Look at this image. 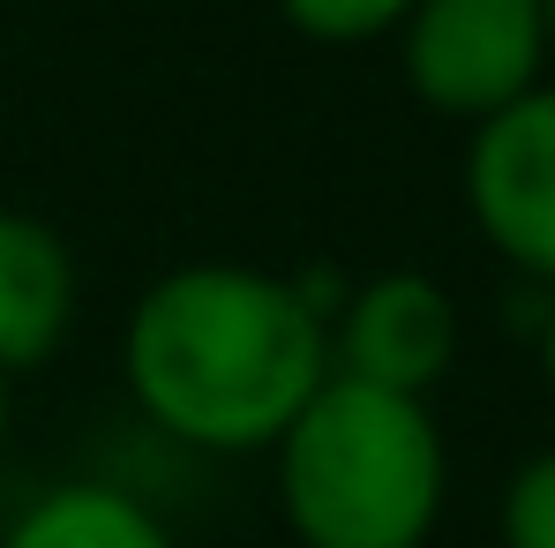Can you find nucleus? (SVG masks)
I'll return each mask as SVG.
<instances>
[{"label": "nucleus", "instance_id": "nucleus-9", "mask_svg": "<svg viewBox=\"0 0 555 548\" xmlns=\"http://www.w3.org/2000/svg\"><path fill=\"white\" fill-rule=\"evenodd\" d=\"M503 541L511 548H555V451L526 458L503 496Z\"/></svg>", "mask_w": 555, "mask_h": 548}, {"label": "nucleus", "instance_id": "nucleus-5", "mask_svg": "<svg viewBox=\"0 0 555 548\" xmlns=\"http://www.w3.org/2000/svg\"><path fill=\"white\" fill-rule=\"evenodd\" d=\"M459 361V308L428 271H383L353 293L338 323V375L421 398Z\"/></svg>", "mask_w": 555, "mask_h": 548}, {"label": "nucleus", "instance_id": "nucleus-11", "mask_svg": "<svg viewBox=\"0 0 555 548\" xmlns=\"http://www.w3.org/2000/svg\"><path fill=\"white\" fill-rule=\"evenodd\" d=\"M0 444H8V375H0Z\"/></svg>", "mask_w": 555, "mask_h": 548}, {"label": "nucleus", "instance_id": "nucleus-2", "mask_svg": "<svg viewBox=\"0 0 555 548\" xmlns=\"http://www.w3.org/2000/svg\"><path fill=\"white\" fill-rule=\"evenodd\" d=\"M278 504L300 548H421L443 511L428 406L331 375L278 436Z\"/></svg>", "mask_w": 555, "mask_h": 548}, {"label": "nucleus", "instance_id": "nucleus-10", "mask_svg": "<svg viewBox=\"0 0 555 548\" xmlns=\"http://www.w3.org/2000/svg\"><path fill=\"white\" fill-rule=\"evenodd\" d=\"M541 368H548V391H555V308H548V331H541Z\"/></svg>", "mask_w": 555, "mask_h": 548}, {"label": "nucleus", "instance_id": "nucleus-7", "mask_svg": "<svg viewBox=\"0 0 555 548\" xmlns=\"http://www.w3.org/2000/svg\"><path fill=\"white\" fill-rule=\"evenodd\" d=\"M0 548H173V541H166V526L135 496H120L105 481H76V488L38 496L8 526Z\"/></svg>", "mask_w": 555, "mask_h": 548}, {"label": "nucleus", "instance_id": "nucleus-6", "mask_svg": "<svg viewBox=\"0 0 555 548\" xmlns=\"http://www.w3.org/2000/svg\"><path fill=\"white\" fill-rule=\"evenodd\" d=\"M76 316V264L68 241L30 218V211H0V375L38 368Z\"/></svg>", "mask_w": 555, "mask_h": 548}, {"label": "nucleus", "instance_id": "nucleus-3", "mask_svg": "<svg viewBox=\"0 0 555 548\" xmlns=\"http://www.w3.org/2000/svg\"><path fill=\"white\" fill-rule=\"evenodd\" d=\"M398 61L421 105L480 128L541 91L548 15L541 0H413V15L398 23Z\"/></svg>", "mask_w": 555, "mask_h": 548}, {"label": "nucleus", "instance_id": "nucleus-4", "mask_svg": "<svg viewBox=\"0 0 555 548\" xmlns=\"http://www.w3.org/2000/svg\"><path fill=\"white\" fill-rule=\"evenodd\" d=\"M465 203L495 256L555 285V91H526L473 128Z\"/></svg>", "mask_w": 555, "mask_h": 548}, {"label": "nucleus", "instance_id": "nucleus-12", "mask_svg": "<svg viewBox=\"0 0 555 548\" xmlns=\"http://www.w3.org/2000/svg\"><path fill=\"white\" fill-rule=\"evenodd\" d=\"M541 15H548V53H555V0H541Z\"/></svg>", "mask_w": 555, "mask_h": 548}, {"label": "nucleus", "instance_id": "nucleus-1", "mask_svg": "<svg viewBox=\"0 0 555 548\" xmlns=\"http://www.w3.org/2000/svg\"><path fill=\"white\" fill-rule=\"evenodd\" d=\"M120 361L135 406L166 436L203 451H256L278 444L331 383V339L285 278L188 264L135 301Z\"/></svg>", "mask_w": 555, "mask_h": 548}, {"label": "nucleus", "instance_id": "nucleus-8", "mask_svg": "<svg viewBox=\"0 0 555 548\" xmlns=\"http://www.w3.org/2000/svg\"><path fill=\"white\" fill-rule=\"evenodd\" d=\"M278 8L300 38H323V46H369L413 15V0H278Z\"/></svg>", "mask_w": 555, "mask_h": 548}]
</instances>
